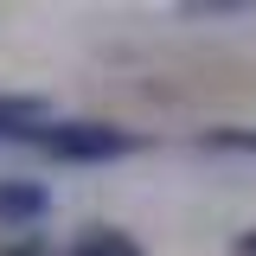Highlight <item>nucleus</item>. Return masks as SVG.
<instances>
[{
    "label": "nucleus",
    "instance_id": "nucleus-1",
    "mask_svg": "<svg viewBox=\"0 0 256 256\" xmlns=\"http://www.w3.org/2000/svg\"><path fill=\"white\" fill-rule=\"evenodd\" d=\"M32 148L45 160H64V166H116V160L141 154L148 134H134L122 122H102V116H58Z\"/></svg>",
    "mask_w": 256,
    "mask_h": 256
},
{
    "label": "nucleus",
    "instance_id": "nucleus-2",
    "mask_svg": "<svg viewBox=\"0 0 256 256\" xmlns=\"http://www.w3.org/2000/svg\"><path fill=\"white\" fill-rule=\"evenodd\" d=\"M38 218H52V186L32 180V173H0V224L6 230H26Z\"/></svg>",
    "mask_w": 256,
    "mask_h": 256
},
{
    "label": "nucleus",
    "instance_id": "nucleus-3",
    "mask_svg": "<svg viewBox=\"0 0 256 256\" xmlns=\"http://www.w3.org/2000/svg\"><path fill=\"white\" fill-rule=\"evenodd\" d=\"M52 122H58V116H52V96L0 90V141H20V148H32V141H38Z\"/></svg>",
    "mask_w": 256,
    "mask_h": 256
},
{
    "label": "nucleus",
    "instance_id": "nucleus-4",
    "mask_svg": "<svg viewBox=\"0 0 256 256\" xmlns=\"http://www.w3.org/2000/svg\"><path fill=\"white\" fill-rule=\"evenodd\" d=\"M192 148L218 160H256V122H212L192 134Z\"/></svg>",
    "mask_w": 256,
    "mask_h": 256
},
{
    "label": "nucleus",
    "instance_id": "nucleus-5",
    "mask_svg": "<svg viewBox=\"0 0 256 256\" xmlns=\"http://www.w3.org/2000/svg\"><path fill=\"white\" fill-rule=\"evenodd\" d=\"M64 256H141V244H134L128 230H116V224H90Z\"/></svg>",
    "mask_w": 256,
    "mask_h": 256
},
{
    "label": "nucleus",
    "instance_id": "nucleus-6",
    "mask_svg": "<svg viewBox=\"0 0 256 256\" xmlns=\"http://www.w3.org/2000/svg\"><path fill=\"white\" fill-rule=\"evenodd\" d=\"M180 20H256L250 0H180Z\"/></svg>",
    "mask_w": 256,
    "mask_h": 256
},
{
    "label": "nucleus",
    "instance_id": "nucleus-7",
    "mask_svg": "<svg viewBox=\"0 0 256 256\" xmlns=\"http://www.w3.org/2000/svg\"><path fill=\"white\" fill-rule=\"evenodd\" d=\"M0 256H52V244L45 237H20V244H6Z\"/></svg>",
    "mask_w": 256,
    "mask_h": 256
},
{
    "label": "nucleus",
    "instance_id": "nucleus-8",
    "mask_svg": "<svg viewBox=\"0 0 256 256\" xmlns=\"http://www.w3.org/2000/svg\"><path fill=\"white\" fill-rule=\"evenodd\" d=\"M230 256H256V224L244 230V237H230Z\"/></svg>",
    "mask_w": 256,
    "mask_h": 256
}]
</instances>
